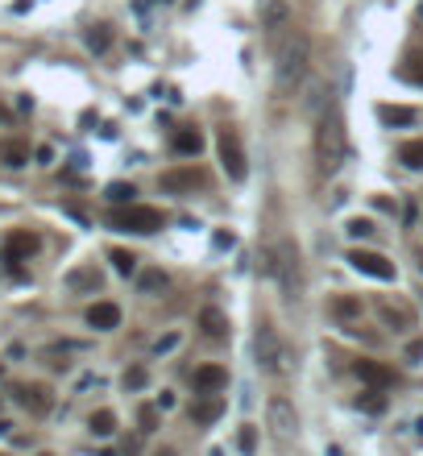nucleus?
Returning a JSON list of instances; mask_svg holds the SVG:
<instances>
[{
  "label": "nucleus",
  "instance_id": "obj_39",
  "mask_svg": "<svg viewBox=\"0 0 423 456\" xmlns=\"http://www.w3.org/2000/svg\"><path fill=\"white\" fill-rule=\"evenodd\" d=\"M4 116H8V112H4V108H0V121H4Z\"/></svg>",
  "mask_w": 423,
  "mask_h": 456
},
{
  "label": "nucleus",
  "instance_id": "obj_33",
  "mask_svg": "<svg viewBox=\"0 0 423 456\" xmlns=\"http://www.w3.org/2000/svg\"><path fill=\"white\" fill-rule=\"evenodd\" d=\"M303 104H307V112H316V116H320V112L328 108V104H324V83H311V88H307V100H303Z\"/></svg>",
  "mask_w": 423,
  "mask_h": 456
},
{
  "label": "nucleus",
  "instance_id": "obj_21",
  "mask_svg": "<svg viewBox=\"0 0 423 456\" xmlns=\"http://www.w3.org/2000/svg\"><path fill=\"white\" fill-rule=\"evenodd\" d=\"M145 382H149V369H145V365H129V369L121 373V386H125L129 394H137V390H145Z\"/></svg>",
  "mask_w": 423,
  "mask_h": 456
},
{
  "label": "nucleus",
  "instance_id": "obj_15",
  "mask_svg": "<svg viewBox=\"0 0 423 456\" xmlns=\"http://www.w3.org/2000/svg\"><path fill=\"white\" fill-rule=\"evenodd\" d=\"M377 121L394 129V125H415V121H419V112H415V108H407V104H377Z\"/></svg>",
  "mask_w": 423,
  "mask_h": 456
},
{
  "label": "nucleus",
  "instance_id": "obj_34",
  "mask_svg": "<svg viewBox=\"0 0 423 456\" xmlns=\"http://www.w3.org/2000/svg\"><path fill=\"white\" fill-rule=\"evenodd\" d=\"M179 340H183L179 332H166L162 340H154V353H158V357H162V353H175V349H179Z\"/></svg>",
  "mask_w": 423,
  "mask_h": 456
},
{
  "label": "nucleus",
  "instance_id": "obj_27",
  "mask_svg": "<svg viewBox=\"0 0 423 456\" xmlns=\"http://www.w3.org/2000/svg\"><path fill=\"white\" fill-rule=\"evenodd\" d=\"M137 286L145 295H158V290H166V274L162 270H141L137 274Z\"/></svg>",
  "mask_w": 423,
  "mask_h": 456
},
{
  "label": "nucleus",
  "instance_id": "obj_40",
  "mask_svg": "<svg viewBox=\"0 0 423 456\" xmlns=\"http://www.w3.org/2000/svg\"><path fill=\"white\" fill-rule=\"evenodd\" d=\"M419 436H423V419H419Z\"/></svg>",
  "mask_w": 423,
  "mask_h": 456
},
{
  "label": "nucleus",
  "instance_id": "obj_32",
  "mask_svg": "<svg viewBox=\"0 0 423 456\" xmlns=\"http://www.w3.org/2000/svg\"><path fill=\"white\" fill-rule=\"evenodd\" d=\"M236 448L245 456H253V448H257V427H253V423H245V427L236 431Z\"/></svg>",
  "mask_w": 423,
  "mask_h": 456
},
{
  "label": "nucleus",
  "instance_id": "obj_10",
  "mask_svg": "<svg viewBox=\"0 0 423 456\" xmlns=\"http://www.w3.org/2000/svg\"><path fill=\"white\" fill-rule=\"evenodd\" d=\"M220 415H224V398H220V394H199V398L191 403V423H195V427H212Z\"/></svg>",
  "mask_w": 423,
  "mask_h": 456
},
{
  "label": "nucleus",
  "instance_id": "obj_45",
  "mask_svg": "<svg viewBox=\"0 0 423 456\" xmlns=\"http://www.w3.org/2000/svg\"><path fill=\"white\" fill-rule=\"evenodd\" d=\"M46 456H50V452H46Z\"/></svg>",
  "mask_w": 423,
  "mask_h": 456
},
{
  "label": "nucleus",
  "instance_id": "obj_38",
  "mask_svg": "<svg viewBox=\"0 0 423 456\" xmlns=\"http://www.w3.org/2000/svg\"><path fill=\"white\" fill-rule=\"evenodd\" d=\"M407 79H415V83H423V67H407Z\"/></svg>",
  "mask_w": 423,
  "mask_h": 456
},
{
  "label": "nucleus",
  "instance_id": "obj_37",
  "mask_svg": "<svg viewBox=\"0 0 423 456\" xmlns=\"http://www.w3.org/2000/svg\"><path fill=\"white\" fill-rule=\"evenodd\" d=\"M407 357H411V361H423V340H411V344H407Z\"/></svg>",
  "mask_w": 423,
  "mask_h": 456
},
{
  "label": "nucleus",
  "instance_id": "obj_23",
  "mask_svg": "<svg viewBox=\"0 0 423 456\" xmlns=\"http://www.w3.org/2000/svg\"><path fill=\"white\" fill-rule=\"evenodd\" d=\"M175 149H179V154H199V149H203V133H199V129H179V133H175Z\"/></svg>",
  "mask_w": 423,
  "mask_h": 456
},
{
  "label": "nucleus",
  "instance_id": "obj_18",
  "mask_svg": "<svg viewBox=\"0 0 423 456\" xmlns=\"http://www.w3.org/2000/svg\"><path fill=\"white\" fill-rule=\"evenodd\" d=\"M328 311L340 319V323H353V319H361V299H353V295H336Z\"/></svg>",
  "mask_w": 423,
  "mask_h": 456
},
{
  "label": "nucleus",
  "instance_id": "obj_43",
  "mask_svg": "<svg viewBox=\"0 0 423 456\" xmlns=\"http://www.w3.org/2000/svg\"><path fill=\"white\" fill-rule=\"evenodd\" d=\"M0 377H4V365H0Z\"/></svg>",
  "mask_w": 423,
  "mask_h": 456
},
{
  "label": "nucleus",
  "instance_id": "obj_12",
  "mask_svg": "<svg viewBox=\"0 0 423 456\" xmlns=\"http://www.w3.org/2000/svg\"><path fill=\"white\" fill-rule=\"evenodd\" d=\"M88 328H95V332H112V328H121V307L116 303H92L88 307Z\"/></svg>",
  "mask_w": 423,
  "mask_h": 456
},
{
  "label": "nucleus",
  "instance_id": "obj_26",
  "mask_svg": "<svg viewBox=\"0 0 423 456\" xmlns=\"http://www.w3.org/2000/svg\"><path fill=\"white\" fill-rule=\"evenodd\" d=\"M357 407L365 410V415H382V410H386V390H374V386H370V390L357 398Z\"/></svg>",
  "mask_w": 423,
  "mask_h": 456
},
{
  "label": "nucleus",
  "instance_id": "obj_41",
  "mask_svg": "<svg viewBox=\"0 0 423 456\" xmlns=\"http://www.w3.org/2000/svg\"><path fill=\"white\" fill-rule=\"evenodd\" d=\"M419 270H423V253H419Z\"/></svg>",
  "mask_w": 423,
  "mask_h": 456
},
{
  "label": "nucleus",
  "instance_id": "obj_36",
  "mask_svg": "<svg viewBox=\"0 0 423 456\" xmlns=\"http://www.w3.org/2000/svg\"><path fill=\"white\" fill-rule=\"evenodd\" d=\"M34 158H38L42 166H50V162H54V149H50V145H38V149H34Z\"/></svg>",
  "mask_w": 423,
  "mask_h": 456
},
{
  "label": "nucleus",
  "instance_id": "obj_44",
  "mask_svg": "<svg viewBox=\"0 0 423 456\" xmlns=\"http://www.w3.org/2000/svg\"><path fill=\"white\" fill-rule=\"evenodd\" d=\"M419 17H423V4H419Z\"/></svg>",
  "mask_w": 423,
  "mask_h": 456
},
{
  "label": "nucleus",
  "instance_id": "obj_42",
  "mask_svg": "<svg viewBox=\"0 0 423 456\" xmlns=\"http://www.w3.org/2000/svg\"><path fill=\"white\" fill-rule=\"evenodd\" d=\"M158 456H175V452H158Z\"/></svg>",
  "mask_w": 423,
  "mask_h": 456
},
{
  "label": "nucleus",
  "instance_id": "obj_9",
  "mask_svg": "<svg viewBox=\"0 0 423 456\" xmlns=\"http://www.w3.org/2000/svg\"><path fill=\"white\" fill-rule=\"evenodd\" d=\"M191 386H195V398L199 394H220L229 386V369L224 365H199L195 377H191Z\"/></svg>",
  "mask_w": 423,
  "mask_h": 456
},
{
  "label": "nucleus",
  "instance_id": "obj_14",
  "mask_svg": "<svg viewBox=\"0 0 423 456\" xmlns=\"http://www.w3.org/2000/svg\"><path fill=\"white\" fill-rule=\"evenodd\" d=\"M199 328H203L208 340H224V336H229V316H224L220 307H203V311H199Z\"/></svg>",
  "mask_w": 423,
  "mask_h": 456
},
{
  "label": "nucleus",
  "instance_id": "obj_6",
  "mask_svg": "<svg viewBox=\"0 0 423 456\" xmlns=\"http://www.w3.org/2000/svg\"><path fill=\"white\" fill-rule=\"evenodd\" d=\"M266 419H270V431H274L278 440H290V436L299 431V415L290 407V398H282V394H274V398L266 403Z\"/></svg>",
  "mask_w": 423,
  "mask_h": 456
},
{
  "label": "nucleus",
  "instance_id": "obj_17",
  "mask_svg": "<svg viewBox=\"0 0 423 456\" xmlns=\"http://www.w3.org/2000/svg\"><path fill=\"white\" fill-rule=\"evenodd\" d=\"M0 162H4L8 170H21V166L29 162V145H25V141H0Z\"/></svg>",
  "mask_w": 423,
  "mask_h": 456
},
{
  "label": "nucleus",
  "instance_id": "obj_28",
  "mask_svg": "<svg viewBox=\"0 0 423 456\" xmlns=\"http://www.w3.org/2000/svg\"><path fill=\"white\" fill-rule=\"evenodd\" d=\"M67 286H71V290H100V274L95 270H75L71 278H67Z\"/></svg>",
  "mask_w": 423,
  "mask_h": 456
},
{
  "label": "nucleus",
  "instance_id": "obj_35",
  "mask_svg": "<svg viewBox=\"0 0 423 456\" xmlns=\"http://www.w3.org/2000/svg\"><path fill=\"white\" fill-rule=\"evenodd\" d=\"M344 232H349V236H374L377 228H374V220H361V216H357V220H349Z\"/></svg>",
  "mask_w": 423,
  "mask_h": 456
},
{
  "label": "nucleus",
  "instance_id": "obj_24",
  "mask_svg": "<svg viewBox=\"0 0 423 456\" xmlns=\"http://www.w3.org/2000/svg\"><path fill=\"white\" fill-rule=\"evenodd\" d=\"M382 323H386V328H394V332H407V328H411V311H407V307H390V303H386V307H382Z\"/></svg>",
  "mask_w": 423,
  "mask_h": 456
},
{
  "label": "nucleus",
  "instance_id": "obj_16",
  "mask_svg": "<svg viewBox=\"0 0 423 456\" xmlns=\"http://www.w3.org/2000/svg\"><path fill=\"white\" fill-rule=\"evenodd\" d=\"M357 377H361L365 386H374V390H386V386L394 382V373L382 361H357Z\"/></svg>",
  "mask_w": 423,
  "mask_h": 456
},
{
  "label": "nucleus",
  "instance_id": "obj_4",
  "mask_svg": "<svg viewBox=\"0 0 423 456\" xmlns=\"http://www.w3.org/2000/svg\"><path fill=\"white\" fill-rule=\"evenodd\" d=\"M112 228L121 232H137V236H149L162 228V212L158 208H145V203H125L112 212Z\"/></svg>",
  "mask_w": 423,
  "mask_h": 456
},
{
  "label": "nucleus",
  "instance_id": "obj_25",
  "mask_svg": "<svg viewBox=\"0 0 423 456\" xmlns=\"http://www.w3.org/2000/svg\"><path fill=\"white\" fill-rule=\"evenodd\" d=\"M108 262H112V270L125 274V278H129V274H137V257H133L129 249H112V253H108Z\"/></svg>",
  "mask_w": 423,
  "mask_h": 456
},
{
  "label": "nucleus",
  "instance_id": "obj_20",
  "mask_svg": "<svg viewBox=\"0 0 423 456\" xmlns=\"http://www.w3.org/2000/svg\"><path fill=\"white\" fill-rule=\"evenodd\" d=\"M398 162L407 170H423V141H403L398 145Z\"/></svg>",
  "mask_w": 423,
  "mask_h": 456
},
{
  "label": "nucleus",
  "instance_id": "obj_29",
  "mask_svg": "<svg viewBox=\"0 0 423 456\" xmlns=\"http://www.w3.org/2000/svg\"><path fill=\"white\" fill-rule=\"evenodd\" d=\"M83 42H88V50H95V54H104V50H108V42H112V29H108V25H92Z\"/></svg>",
  "mask_w": 423,
  "mask_h": 456
},
{
  "label": "nucleus",
  "instance_id": "obj_13",
  "mask_svg": "<svg viewBox=\"0 0 423 456\" xmlns=\"http://www.w3.org/2000/svg\"><path fill=\"white\" fill-rule=\"evenodd\" d=\"M203 187V170L199 166H183V170H166L162 175V191H195Z\"/></svg>",
  "mask_w": 423,
  "mask_h": 456
},
{
  "label": "nucleus",
  "instance_id": "obj_1",
  "mask_svg": "<svg viewBox=\"0 0 423 456\" xmlns=\"http://www.w3.org/2000/svg\"><path fill=\"white\" fill-rule=\"evenodd\" d=\"M349 154V141H344V121L336 108H324L320 112V129H316V166L320 175H336L340 162Z\"/></svg>",
  "mask_w": 423,
  "mask_h": 456
},
{
  "label": "nucleus",
  "instance_id": "obj_8",
  "mask_svg": "<svg viewBox=\"0 0 423 456\" xmlns=\"http://www.w3.org/2000/svg\"><path fill=\"white\" fill-rule=\"evenodd\" d=\"M38 249H42L38 232H25V228H17V232L4 241V262H8V266H17V262H29Z\"/></svg>",
  "mask_w": 423,
  "mask_h": 456
},
{
  "label": "nucleus",
  "instance_id": "obj_31",
  "mask_svg": "<svg viewBox=\"0 0 423 456\" xmlns=\"http://www.w3.org/2000/svg\"><path fill=\"white\" fill-rule=\"evenodd\" d=\"M104 195H108L112 203H133V195H137V191H133V182H108V191H104Z\"/></svg>",
  "mask_w": 423,
  "mask_h": 456
},
{
  "label": "nucleus",
  "instance_id": "obj_22",
  "mask_svg": "<svg viewBox=\"0 0 423 456\" xmlns=\"http://www.w3.org/2000/svg\"><path fill=\"white\" fill-rule=\"evenodd\" d=\"M88 427H92V436H112L116 431V415L112 410H92V419H88Z\"/></svg>",
  "mask_w": 423,
  "mask_h": 456
},
{
  "label": "nucleus",
  "instance_id": "obj_30",
  "mask_svg": "<svg viewBox=\"0 0 423 456\" xmlns=\"http://www.w3.org/2000/svg\"><path fill=\"white\" fill-rule=\"evenodd\" d=\"M137 423H141V436L158 431V423H162V407H141L137 410Z\"/></svg>",
  "mask_w": 423,
  "mask_h": 456
},
{
  "label": "nucleus",
  "instance_id": "obj_11",
  "mask_svg": "<svg viewBox=\"0 0 423 456\" xmlns=\"http://www.w3.org/2000/svg\"><path fill=\"white\" fill-rule=\"evenodd\" d=\"M13 394H17V403L29 410V415H46V410L54 407V398H50L46 386H17Z\"/></svg>",
  "mask_w": 423,
  "mask_h": 456
},
{
  "label": "nucleus",
  "instance_id": "obj_19",
  "mask_svg": "<svg viewBox=\"0 0 423 456\" xmlns=\"http://www.w3.org/2000/svg\"><path fill=\"white\" fill-rule=\"evenodd\" d=\"M286 25H290V4H286V0H270V4H266V29L278 34Z\"/></svg>",
  "mask_w": 423,
  "mask_h": 456
},
{
  "label": "nucleus",
  "instance_id": "obj_2",
  "mask_svg": "<svg viewBox=\"0 0 423 456\" xmlns=\"http://www.w3.org/2000/svg\"><path fill=\"white\" fill-rule=\"evenodd\" d=\"M307 34H299V29H290L286 34V42L278 46V62H274V79H278V91H290L299 79H303V71H307Z\"/></svg>",
  "mask_w": 423,
  "mask_h": 456
},
{
  "label": "nucleus",
  "instance_id": "obj_3",
  "mask_svg": "<svg viewBox=\"0 0 423 456\" xmlns=\"http://www.w3.org/2000/svg\"><path fill=\"white\" fill-rule=\"evenodd\" d=\"M253 353H257V365H262L266 373H290V357H286L278 332H274L270 323L257 328V336H253Z\"/></svg>",
  "mask_w": 423,
  "mask_h": 456
},
{
  "label": "nucleus",
  "instance_id": "obj_5",
  "mask_svg": "<svg viewBox=\"0 0 423 456\" xmlns=\"http://www.w3.org/2000/svg\"><path fill=\"white\" fill-rule=\"evenodd\" d=\"M216 149H220V166H224V175L233 182L245 179V149H241V137H236V129H220L216 133Z\"/></svg>",
  "mask_w": 423,
  "mask_h": 456
},
{
  "label": "nucleus",
  "instance_id": "obj_7",
  "mask_svg": "<svg viewBox=\"0 0 423 456\" xmlns=\"http://www.w3.org/2000/svg\"><path fill=\"white\" fill-rule=\"evenodd\" d=\"M349 266L365 278H377V282H390L394 278V262H386L382 253H370V249H353L349 253Z\"/></svg>",
  "mask_w": 423,
  "mask_h": 456
}]
</instances>
